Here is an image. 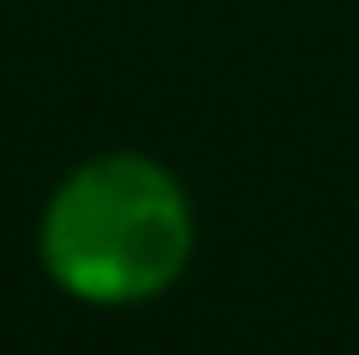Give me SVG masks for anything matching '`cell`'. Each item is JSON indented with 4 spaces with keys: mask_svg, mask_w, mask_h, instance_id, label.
Masks as SVG:
<instances>
[{
    "mask_svg": "<svg viewBox=\"0 0 359 355\" xmlns=\"http://www.w3.org/2000/svg\"><path fill=\"white\" fill-rule=\"evenodd\" d=\"M191 219L177 182L146 160H100L69 178L46 219V264L87 301H141L177 278Z\"/></svg>",
    "mask_w": 359,
    "mask_h": 355,
    "instance_id": "obj_1",
    "label": "cell"
}]
</instances>
